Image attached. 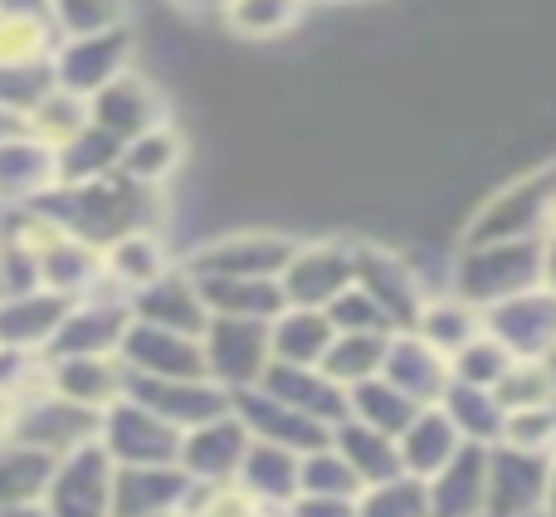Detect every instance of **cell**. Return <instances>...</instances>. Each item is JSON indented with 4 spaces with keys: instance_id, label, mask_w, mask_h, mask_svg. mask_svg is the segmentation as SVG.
I'll return each mask as SVG.
<instances>
[{
    "instance_id": "52",
    "label": "cell",
    "mask_w": 556,
    "mask_h": 517,
    "mask_svg": "<svg viewBox=\"0 0 556 517\" xmlns=\"http://www.w3.org/2000/svg\"><path fill=\"white\" fill-rule=\"evenodd\" d=\"M0 293H5V288H0Z\"/></svg>"
},
{
    "instance_id": "42",
    "label": "cell",
    "mask_w": 556,
    "mask_h": 517,
    "mask_svg": "<svg viewBox=\"0 0 556 517\" xmlns=\"http://www.w3.org/2000/svg\"><path fill=\"white\" fill-rule=\"evenodd\" d=\"M493 401L503 415L532 411V405H552V362H513L508 371L493 381Z\"/></svg>"
},
{
    "instance_id": "29",
    "label": "cell",
    "mask_w": 556,
    "mask_h": 517,
    "mask_svg": "<svg viewBox=\"0 0 556 517\" xmlns=\"http://www.w3.org/2000/svg\"><path fill=\"white\" fill-rule=\"evenodd\" d=\"M459 430L450 425V415L440 411V405H425L420 415H415L410 425H405L401 434H395V450H401V474H410V479H430L434 469H444L450 464V454L459 450Z\"/></svg>"
},
{
    "instance_id": "30",
    "label": "cell",
    "mask_w": 556,
    "mask_h": 517,
    "mask_svg": "<svg viewBox=\"0 0 556 517\" xmlns=\"http://www.w3.org/2000/svg\"><path fill=\"white\" fill-rule=\"evenodd\" d=\"M166 268H176V264L156 230H137V235H123V240L103 244V278L113 288H123L127 298H132L137 288L156 283Z\"/></svg>"
},
{
    "instance_id": "34",
    "label": "cell",
    "mask_w": 556,
    "mask_h": 517,
    "mask_svg": "<svg viewBox=\"0 0 556 517\" xmlns=\"http://www.w3.org/2000/svg\"><path fill=\"white\" fill-rule=\"evenodd\" d=\"M307 5L313 0H230L220 20L230 25L235 39L274 45V39H288L293 29L307 25Z\"/></svg>"
},
{
    "instance_id": "46",
    "label": "cell",
    "mask_w": 556,
    "mask_h": 517,
    "mask_svg": "<svg viewBox=\"0 0 556 517\" xmlns=\"http://www.w3.org/2000/svg\"><path fill=\"white\" fill-rule=\"evenodd\" d=\"M283 517H356V499H317V493H298L283 508Z\"/></svg>"
},
{
    "instance_id": "28",
    "label": "cell",
    "mask_w": 556,
    "mask_h": 517,
    "mask_svg": "<svg viewBox=\"0 0 556 517\" xmlns=\"http://www.w3.org/2000/svg\"><path fill=\"white\" fill-rule=\"evenodd\" d=\"M181 166H186V133L172 123L132 137V142H123V152H117V172L137 186H152V191H162Z\"/></svg>"
},
{
    "instance_id": "15",
    "label": "cell",
    "mask_w": 556,
    "mask_h": 517,
    "mask_svg": "<svg viewBox=\"0 0 556 517\" xmlns=\"http://www.w3.org/2000/svg\"><path fill=\"white\" fill-rule=\"evenodd\" d=\"M117 362L132 376H162V381H176V376H205V356H201V337L172 332V327L156 323H127L123 342H117Z\"/></svg>"
},
{
    "instance_id": "33",
    "label": "cell",
    "mask_w": 556,
    "mask_h": 517,
    "mask_svg": "<svg viewBox=\"0 0 556 517\" xmlns=\"http://www.w3.org/2000/svg\"><path fill=\"white\" fill-rule=\"evenodd\" d=\"M410 332H420L434 352L454 356L459 346H469L473 337H483V307L464 303L459 293H450V288H444V293L425 298V307H420V317H415Z\"/></svg>"
},
{
    "instance_id": "49",
    "label": "cell",
    "mask_w": 556,
    "mask_h": 517,
    "mask_svg": "<svg viewBox=\"0 0 556 517\" xmlns=\"http://www.w3.org/2000/svg\"><path fill=\"white\" fill-rule=\"evenodd\" d=\"M0 517H49L45 513V503H5V508H0Z\"/></svg>"
},
{
    "instance_id": "10",
    "label": "cell",
    "mask_w": 556,
    "mask_h": 517,
    "mask_svg": "<svg viewBox=\"0 0 556 517\" xmlns=\"http://www.w3.org/2000/svg\"><path fill=\"white\" fill-rule=\"evenodd\" d=\"M288 307H327L342 288H352V235L298 240L293 258L278 274Z\"/></svg>"
},
{
    "instance_id": "20",
    "label": "cell",
    "mask_w": 556,
    "mask_h": 517,
    "mask_svg": "<svg viewBox=\"0 0 556 517\" xmlns=\"http://www.w3.org/2000/svg\"><path fill=\"white\" fill-rule=\"evenodd\" d=\"M483 479H489V444H459L450 464L425 479L430 517H483Z\"/></svg>"
},
{
    "instance_id": "16",
    "label": "cell",
    "mask_w": 556,
    "mask_h": 517,
    "mask_svg": "<svg viewBox=\"0 0 556 517\" xmlns=\"http://www.w3.org/2000/svg\"><path fill=\"white\" fill-rule=\"evenodd\" d=\"M250 450V430L240 425V415H220V420H205L195 430H181V454H176V469L191 483H211L225 489L240 474V459Z\"/></svg>"
},
{
    "instance_id": "47",
    "label": "cell",
    "mask_w": 556,
    "mask_h": 517,
    "mask_svg": "<svg viewBox=\"0 0 556 517\" xmlns=\"http://www.w3.org/2000/svg\"><path fill=\"white\" fill-rule=\"evenodd\" d=\"M176 10H181L186 20H220L225 15V5H230V0H172Z\"/></svg>"
},
{
    "instance_id": "1",
    "label": "cell",
    "mask_w": 556,
    "mask_h": 517,
    "mask_svg": "<svg viewBox=\"0 0 556 517\" xmlns=\"http://www.w3.org/2000/svg\"><path fill=\"white\" fill-rule=\"evenodd\" d=\"M556 201V162L503 181L489 201L473 205L459 244H498V240H542Z\"/></svg>"
},
{
    "instance_id": "25",
    "label": "cell",
    "mask_w": 556,
    "mask_h": 517,
    "mask_svg": "<svg viewBox=\"0 0 556 517\" xmlns=\"http://www.w3.org/2000/svg\"><path fill=\"white\" fill-rule=\"evenodd\" d=\"M123 362L117 356H54L49 362V391L88 411H108L123 395Z\"/></svg>"
},
{
    "instance_id": "22",
    "label": "cell",
    "mask_w": 556,
    "mask_h": 517,
    "mask_svg": "<svg viewBox=\"0 0 556 517\" xmlns=\"http://www.w3.org/2000/svg\"><path fill=\"white\" fill-rule=\"evenodd\" d=\"M260 391H269L274 401H283L288 411L313 415L323 425L346 420V391L323 376V366H293V362H269L260 376Z\"/></svg>"
},
{
    "instance_id": "17",
    "label": "cell",
    "mask_w": 556,
    "mask_h": 517,
    "mask_svg": "<svg viewBox=\"0 0 556 517\" xmlns=\"http://www.w3.org/2000/svg\"><path fill=\"white\" fill-rule=\"evenodd\" d=\"M230 411L240 415V425L250 430V440L278 444V450H293V454H313L332 440V425L313 420V415H298L288 411L283 401H274L269 391L250 386V391H235L230 395Z\"/></svg>"
},
{
    "instance_id": "5",
    "label": "cell",
    "mask_w": 556,
    "mask_h": 517,
    "mask_svg": "<svg viewBox=\"0 0 556 517\" xmlns=\"http://www.w3.org/2000/svg\"><path fill=\"white\" fill-rule=\"evenodd\" d=\"M98 415L103 411H88V405H74L64 395L45 391L25 395L15 401V415H10V440L29 444V450L49 454V459H64V454L84 450V444L98 440Z\"/></svg>"
},
{
    "instance_id": "7",
    "label": "cell",
    "mask_w": 556,
    "mask_h": 517,
    "mask_svg": "<svg viewBox=\"0 0 556 517\" xmlns=\"http://www.w3.org/2000/svg\"><path fill=\"white\" fill-rule=\"evenodd\" d=\"M98 444L113 464H176L181 454V430L137 405L132 395H117L98 415Z\"/></svg>"
},
{
    "instance_id": "3",
    "label": "cell",
    "mask_w": 556,
    "mask_h": 517,
    "mask_svg": "<svg viewBox=\"0 0 556 517\" xmlns=\"http://www.w3.org/2000/svg\"><path fill=\"white\" fill-rule=\"evenodd\" d=\"M352 283L381 307L395 332H410L425 298H430V283L410 264V254L386 240H356V235H352Z\"/></svg>"
},
{
    "instance_id": "13",
    "label": "cell",
    "mask_w": 556,
    "mask_h": 517,
    "mask_svg": "<svg viewBox=\"0 0 556 517\" xmlns=\"http://www.w3.org/2000/svg\"><path fill=\"white\" fill-rule=\"evenodd\" d=\"M54 84L68 88L78 98H93L103 84H113L117 74L132 68V29H103V35H84V39H64L49 54Z\"/></svg>"
},
{
    "instance_id": "14",
    "label": "cell",
    "mask_w": 556,
    "mask_h": 517,
    "mask_svg": "<svg viewBox=\"0 0 556 517\" xmlns=\"http://www.w3.org/2000/svg\"><path fill=\"white\" fill-rule=\"evenodd\" d=\"M88 123L98 133H108L113 142H132V137L166 123V98L156 93V84L147 74L127 68V74H117L113 84H103L88 98Z\"/></svg>"
},
{
    "instance_id": "23",
    "label": "cell",
    "mask_w": 556,
    "mask_h": 517,
    "mask_svg": "<svg viewBox=\"0 0 556 517\" xmlns=\"http://www.w3.org/2000/svg\"><path fill=\"white\" fill-rule=\"evenodd\" d=\"M235 489L254 503V508H269L283 513L288 503L298 499V454L293 450H278V444L250 440L240 459V474H235Z\"/></svg>"
},
{
    "instance_id": "36",
    "label": "cell",
    "mask_w": 556,
    "mask_h": 517,
    "mask_svg": "<svg viewBox=\"0 0 556 517\" xmlns=\"http://www.w3.org/2000/svg\"><path fill=\"white\" fill-rule=\"evenodd\" d=\"M434 405L450 415V425L459 430L464 444H498L503 440V411H498V401H493V391H483V386L450 381Z\"/></svg>"
},
{
    "instance_id": "18",
    "label": "cell",
    "mask_w": 556,
    "mask_h": 517,
    "mask_svg": "<svg viewBox=\"0 0 556 517\" xmlns=\"http://www.w3.org/2000/svg\"><path fill=\"white\" fill-rule=\"evenodd\" d=\"M191 479L176 464H113L108 517H172L181 513Z\"/></svg>"
},
{
    "instance_id": "19",
    "label": "cell",
    "mask_w": 556,
    "mask_h": 517,
    "mask_svg": "<svg viewBox=\"0 0 556 517\" xmlns=\"http://www.w3.org/2000/svg\"><path fill=\"white\" fill-rule=\"evenodd\" d=\"M127 307H132L137 323L172 327V332H186V337H201L205 327H211V307H205L201 288H195V278L186 274L181 264L166 268L156 283L137 288V293L127 298Z\"/></svg>"
},
{
    "instance_id": "9",
    "label": "cell",
    "mask_w": 556,
    "mask_h": 517,
    "mask_svg": "<svg viewBox=\"0 0 556 517\" xmlns=\"http://www.w3.org/2000/svg\"><path fill=\"white\" fill-rule=\"evenodd\" d=\"M49 517H108L113 503V459L103 454V444H84V450L54 459L49 483L39 493Z\"/></svg>"
},
{
    "instance_id": "4",
    "label": "cell",
    "mask_w": 556,
    "mask_h": 517,
    "mask_svg": "<svg viewBox=\"0 0 556 517\" xmlns=\"http://www.w3.org/2000/svg\"><path fill=\"white\" fill-rule=\"evenodd\" d=\"M298 250V235H283L274 225H244V230H225L201 240L186 258L176 264L191 278H278L283 264Z\"/></svg>"
},
{
    "instance_id": "39",
    "label": "cell",
    "mask_w": 556,
    "mask_h": 517,
    "mask_svg": "<svg viewBox=\"0 0 556 517\" xmlns=\"http://www.w3.org/2000/svg\"><path fill=\"white\" fill-rule=\"evenodd\" d=\"M45 15L64 39H84L103 35V29H123L127 0H45Z\"/></svg>"
},
{
    "instance_id": "41",
    "label": "cell",
    "mask_w": 556,
    "mask_h": 517,
    "mask_svg": "<svg viewBox=\"0 0 556 517\" xmlns=\"http://www.w3.org/2000/svg\"><path fill=\"white\" fill-rule=\"evenodd\" d=\"M356 517H430V503H425V479L395 474V479L362 489V493H356Z\"/></svg>"
},
{
    "instance_id": "26",
    "label": "cell",
    "mask_w": 556,
    "mask_h": 517,
    "mask_svg": "<svg viewBox=\"0 0 556 517\" xmlns=\"http://www.w3.org/2000/svg\"><path fill=\"white\" fill-rule=\"evenodd\" d=\"M59 186V162L54 147H45L39 137H10L0 142V201H39L45 191Z\"/></svg>"
},
{
    "instance_id": "35",
    "label": "cell",
    "mask_w": 556,
    "mask_h": 517,
    "mask_svg": "<svg viewBox=\"0 0 556 517\" xmlns=\"http://www.w3.org/2000/svg\"><path fill=\"white\" fill-rule=\"evenodd\" d=\"M420 411H425V405H415L410 395H401L391 381H386V376H371V381L346 386V420H362V425H371V430L391 434V440Z\"/></svg>"
},
{
    "instance_id": "21",
    "label": "cell",
    "mask_w": 556,
    "mask_h": 517,
    "mask_svg": "<svg viewBox=\"0 0 556 517\" xmlns=\"http://www.w3.org/2000/svg\"><path fill=\"white\" fill-rule=\"evenodd\" d=\"M381 376L401 395H410L415 405H434L444 395V386H450V356L434 352L420 332H391Z\"/></svg>"
},
{
    "instance_id": "2",
    "label": "cell",
    "mask_w": 556,
    "mask_h": 517,
    "mask_svg": "<svg viewBox=\"0 0 556 517\" xmlns=\"http://www.w3.org/2000/svg\"><path fill=\"white\" fill-rule=\"evenodd\" d=\"M538 283H542V240L459 244V254L450 264V293H459L473 307H493Z\"/></svg>"
},
{
    "instance_id": "48",
    "label": "cell",
    "mask_w": 556,
    "mask_h": 517,
    "mask_svg": "<svg viewBox=\"0 0 556 517\" xmlns=\"http://www.w3.org/2000/svg\"><path fill=\"white\" fill-rule=\"evenodd\" d=\"M542 288L556 293V235H542Z\"/></svg>"
},
{
    "instance_id": "43",
    "label": "cell",
    "mask_w": 556,
    "mask_h": 517,
    "mask_svg": "<svg viewBox=\"0 0 556 517\" xmlns=\"http://www.w3.org/2000/svg\"><path fill=\"white\" fill-rule=\"evenodd\" d=\"M518 362V356L508 352V346L498 342V337H473L469 346H459V352L450 356V381H464V386H483V391H493V381H498L508 366Z\"/></svg>"
},
{
    "instance_id": "31",
    "label": "cell",
    "mask_w": 556,
    "mask_h": 517,
    "mask_svg": "<svg viewBox=\"0 0 556 517\" xmlns=\"http://www.w3.org/2000/svg\"><path fill=\"white\" fill-rule=\"evenodd\" d=\"M327 444L352 464V474L362 479V489L386 483V479L401 474V450H395V440L391 434H381V430H371V425H362V420H337Z\"/></svg>"
},
{
    "instance_id": "12",
    "label": "cell",
    "mask_w": 556,
    "mask_h": 517,
    "mask_svg": "<svg viewBox=\"0 0 556 517\" xmlns=\"http://www.w3.org/2000/svg\"><path fill=\"white\" fill-rule=\"evenodd\" d=\"M483 332L498 337L518 362H547L556 356V293L538 283L483 307Z\"/></svg>"
},
{
    "instance_id": "27",
    "label": "cell",
    "mask_w": 556,
    "mask_h": 517,
    "mask_svg": "<svg viewBox=\"0 0 556 517\" xmlns=\"http://www.w3.org/2000/svg\"><path fill=\"white\" fill-rule=\"evenodd\" d=\"M211 317H244V323H274L288 307L278 278H195Z\"/></svg>"
},
{
    "instance_id": "24",
    "label": "cell",
    "mask_w": 556,
    "mask_h": 517,
    "mask_svg": "<svg viewBox=\"0 0 556 517\" xmlns=\"http://www.w3.org/2000/svg\"><path fill=\"white\" fill-rule=\"evenodd\" d=\"M68 313V298L49 293V288H29V293L0 298V346H25V352H45L49 337L59 332Z\"/></svg>"
},
{
    "instance_id": "11",
    "label": "cell",
    "mask_w": 556,
    "mask_h": 517,
    "mask_svg": "<svg viewBox=\"0 0 556 517\" xmlns=\"http://www.w3.org/2000/svg\"><path fill=\"white\" fill-rule=\"evenodd\" d=\"M123 395H132L137 405H147L152 415H162L176 430H195L205 420H220L230 415V391L215 386L211 376H176V381H162V376H123Z\"/></svg>"
},
{
    "instance_id": "51",
    "label": "cell",
    "mask_w": 556,
    "mask_h": 517,
    "mask_svg": "<svg viewBox=\"0 0 556 517\" xmlns=\"http://www.w3.org/2000/svg\"><path fill=\"white\" fill-rule=\"evenodd\" d=\"M10 415H15V401L0 395V440H10Z\"/></svg>"
},
{
    "instance_id": "45",
    "label": "cell",
    "mask_w": 556,
    "mask_h": 517,
    "mask_svg": "<svg viewBox=\"0 0 556 517\" xmlns=\"http://www.w3.org/2000/svg\"><path fill=\"white\" fill-rule=\"evenodd\" d=\"M323 313H327V323H332V332H395V327L386 323V313L356 283L342 288V293H337Z\"/></svg>"
},
{
    "instance_id": "44",
    "label": "cell",
    "mask_w": 556,
    "mask_h": 517,
    "mask_svg": "<svg viewBox=\"0 0 556 517\" xmlns=\"http://www.w3.org/2000/svg\"><path fill=\"white\" fill-rule=\"evenodd\" d=\"M503 444H518L532 454H556V405H532V411L503 415Z\"/></svg>"
},
{
    "instance_id": "32",
    "label": "cell",
    "mask_w": 556,
    "mask_h": 517,
    "mask_svg": "<svg viewBox=\"0 0 556 517\" xmlns=\"http://www.w3.org/2000/svg\"><path fill=\"white\" fill-rule=\"evenodd\" d=\"M332 323L323 307H283L269 323V356L293 366H317L323 352L332 346Z\"/></svg>"
},
{
    "instance_id": "40",
    "label": "cell",
    "mask_w": 556,
    "mask_h": 517,
    "mask_svg": "<svg viewBox=\"0 0 556 517\" xmlns=\"http://www.w3.org/2000/svg\"><path fill=\"white\" fill-rule=\"evenodd\" d=\"M298 493H317V499H356L362 479L352 474V464L323 444L313 454H298Z\"/></svg>"
},
{
    "instance_id": "6",
    "label": "cell",
    "mask_w": 556,
    "mask_h": 517,
    "mask_svg": "<svg viewBox=\"0 0 556 517\" xmlns=\"http://www.w3.org/2000/svg\"><path fill=\"white\" fill-rule=\"evenodd\" d=\"M552 454H532L518 444H489V479H483V517H542L547 503Z\"/></svg>"
},
{
    "instance_id": "8",
    "label": "cell",
    "mask_w": 556,
    "mask_h": 517,
    "mask_svg": "<svg viewBox=\"0 0 556 517\" xmlns=\"http://www.w3.org/2000/svg\"><path fill=\"white\" fill-rule=\"evenodd\" d=\"M201 356L205 376L225 391H250L260 386L269 356V323H244V317H211V327L201 332Z\"/></svg>"
},
{
    "instance_id": "38",
    "label": "cell",
    "mask_w": 556,
    "mask_h": 517,
    "mask_svg": "<svg viewBox=\"0 0 556 517\" xmlns=\"http://www.w3.org/2000/svg\"><path fill=\"white\" fill-rule=\"evenodd\" d=\"M49 469H54L49 454L5 440L0 444V508H5V503H35L49 483Z\"/></svg>"
},
{
    "instance_id": "50",
    "label": "cell",
    "mask_w": 556,
    "mask_h": 517,
    "mask_svg": "<svg viewBox=\"0 0 556 517\" xmlns=\"http://www.w3.org/2000/svg\"><path fill=\"white\" fill-rule=\"evenodd\" d=\"M542 517H556V454H552V474H547V503H542Z\"/></svg>"
},
{
    "instance_id": "37",
    "label": "cell",
    "mask_w": 556,
    "mask_h": 517,
    "mask_svg": "<svg viewBox=\"0 0 556 517\" xmlns=\"http://www.w3.org/2000/svg\"><path fill=\"white\" fill-rule=\"evenodd\" d=\"M386 342H391V332H337L317 366H323V376H332V381L346 391V386H356V381L381 376Z\"/></svg>"
}]
</instances>
